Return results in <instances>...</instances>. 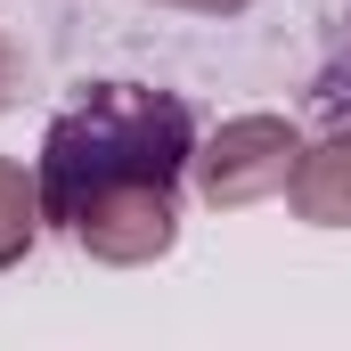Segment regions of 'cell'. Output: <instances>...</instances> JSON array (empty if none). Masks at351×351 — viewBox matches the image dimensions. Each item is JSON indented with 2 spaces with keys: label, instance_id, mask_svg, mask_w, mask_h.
<instances>
[{
  "label": "cell",
  "instance_id": "8992f818",
  "mask_svg": "<svg viewBox=\"0 0 351 351\" xmlns=\"http://www.w3.org/2000/svg\"><path fill=\"white\" fill-rule=\"evenodd\" d=\"M16 82H25V66H16V49H8V41H0V106H8V98H16Z\"/></svg>",
  "mask_w": 351,
  "mask_h": 351
},
{
  "label": "cell",
  "instance_id": "52a82bcc",
  "mask_svg": "<svg viewBox=\"0 0 351 351\" xmlns=\"http://www.w3.org/2000/svg\"><path fill=\"white\" fill-rule=\"evenodd\" d=\"M204 8H237V0H204Z\"/></svg>",
  "mask_w": 351,
  "mask_h": 351
},
{
  "label": "cell",
  "instance_id": "6da1fadb",
  "mask_svg": "<svg viewBox=\"0 0 351 351\" xmlns=\"http://www.w3.org/2000/svg\"><path fill=\"white\" fill-rule=\"evenodd\" d=\"M188 164V106L139 82H106L90 90L74 114L49 123L41 139V213L74 229L90 196L131 188V180H164L172 188Z\"/></svg>",
  "mask_w": 351,
  "mask_h": 351
},
{
  "label": "cell",
  "instance_id": "277c9868",
  "mask_svg": "<svg viewBox=\"0 0 351 351\" xmlns=\"http://www.w3.org/2000/svg\"><path fill=\"white\" fill-rule=\"evenodd\" d=\"M294 213L319 221V229H351V131H335L327 147L294 156Z\"/></svg>",
  "mask_w": 351,
  "mask_h": 351
},
{
  "label": "cell",
  "instance_id": "7a4b0ae2",
  "mask_svg": "<svg viewBox=\"0 0 351 351\" xmlns=\"http://www.w3.org/2000/svg\"><path fill=\"white\" fill-rule=\"evenodd\" d=\"M294 156H302V139L278 114L221 123V139L204 147V196L213 204H262V196H278L294 180Z\"/></svg>",
  "mask_w": 351,
  "mask_h": 351
},
{
  "label": "cell",
  "instance_id": "5b68a950",
  "mask_svg": "<svg viewBox=\"0 0 351 351\" xmlns=\"http://www.w3.org/2000/svg\"><path fill=\"white\" fill-rule=\"evenodd\" d=\"M33 213H41V188H33V180L0 156V269L33 245Z\"/></svg>",
  "mask_w": 351,
  "mask_h": 351
},
{
  "label": "cell",
  "instance_id": "3957f363",
  "mask_svg": "<svg viewBox=\"0 0 351 351\" xmlns=\"http://www.w3.org/2000/svg\"><path fill=\"white\" fill-rule=\"evenodd\" d=\"M180 213H172V188L164 180H131V188H106L74 213V237H82L98 262H156L172 245Z\"/></svg>",
  "mask_w": 351,
  "mask_h": 351
}]
</instances>
